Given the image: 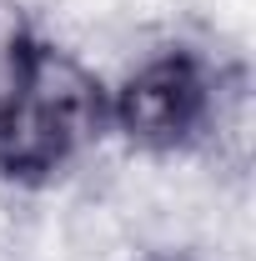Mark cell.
Instances as JSON below:
<instances>
[{
	"instance_id": "obj_1",
	"label": "cell",
	"mask_w": 256,
	"mask_h": 261,
	"mask_svg": "<svg viewBox=\"0 0 256 261\" xmlns=\"http://www.w3.org/2000/svg\"><path fill=\"white\" fill-rule=\"evenodd\" d=\"M111 130V86L75 50L35 35L0 91V176L50 186Z\"/></svg>"
},
{
	"instance_id": "obj_2",
	"label": "cell",
	"mask_w": 256,
	"mask_h": 261,
	"mask_svg": "<svg viewBox=\"0 0 256 261\" xmlns=\"http://www.w3.org/2000/svg\"><path fill=\"white\" fill-rule=\"evenodd\" d=\"M246 75L221 70L196 50H156L111 86V130H121L136 151H191L236 141L246 146Z\"/></svg>"
},
{
	"instance_id": "obj_3",
	"label": "cell",
	"mask_w": 256,
	"mask_h": 261,
	"mask_svg": "<svg viewBox=\"0 0 256 261\" xmlns=\"http://www.w3.org/2000/svg\"><path fill=\"white\" fill-rule=\"evenodd\" d=\"M31 40H35V31L25 25L20 5H15V0H0V91H5V81L15 75V65H20V56H25Z\"/></svg>"
},
{
	"instance_id": "obj_4",
	"label": "cell",
	"mask_w": 256,
	"mask_h": 261,
	"mask_svg": "<svg viewBox=\"0 0 256 261\" xmlns=\"http://www.w3.org/2000/svg\"><path fill=\"white\" fill-rule=\"evenodd\" d=\"M151 261H186V256H151Z\"/></svg>"
}]
</instances>
